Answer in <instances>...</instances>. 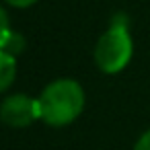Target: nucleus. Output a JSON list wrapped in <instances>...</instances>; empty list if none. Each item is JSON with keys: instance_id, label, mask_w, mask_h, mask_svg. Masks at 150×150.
Returning a JSON list of instances; mask_svg holds the SVG:
<instances>
[{"instance_id": "8", "label": "nucleus", "mask_w": 150, "mask_h": 150, "mask_svg": "<svg viewBox=\"0 0 150 150\" xmlns=\"http://www.w3.org/2000/svg\"><path fill=\"white\" fill-rule=\"evenodd\" d=\"M4 2H8V4L15 6V8H27V6L35 4L37 0H4Z\"/></svg>"}, {"instance_id": "6", "label": "nucleus", "mask_w": 150, "mask_h": 150, "mask_svg": "<svg viewBox=\"0 0 150 150\" xmlns=\"http://www.w3.org/2000/svg\"><path fill=\"white\" fill-rule=\"evenodd\" d=\"M11 33V27H8V17H6V11L0 6V47H2L4 39L8 37Z\"/></svg>"}, {"instance_id": "3", "label": "nucleus", "mask_w": 150, "mask_h": 150, "mask_svg": "<svg viewBox=\"0 0 150 150\" xmlns=\"http://www.w3.org/2000/svg\"><path fill=\"white\" fill-rule=\"evenodd\" d=\"M0 119L11 127H27L39 119V103L27 95H11L0 105Z\"/></svg>"}, {"instance_id": "5", "label": "nucleus", "mask_w": 150, "mask_h": 150, "mask_svg": "<svg viewBox=\"0 0 150 150\" xmlns=\"http://www.w3.org/2000/svg\"><path fill=\"white\" fill-rule=\"evenodd\" d=\"M0 50L17 58V56H19V54L25 50V37H23L21 33L11 31V33H8V37L4 39V43H2V47H0Z\"/></svg>"}, {"instance_id": "7", "label": "nucleus", "mask_w": 150, "mask_h": 150, "mask_svg": "<svg viewBox=\"0 0 150 150\" xmlns=\"http://www.w3.org/2000/svg\"><path fill=\"white\" fill-rule=\"evenodd\" d=\"M134 150H150V129H148L146 134H142V136H140V140L136 142Z\"/></svg>"}, {"instance_id": "2", "label": "nucleus", "mask_w": 150, "mask_h": 150, "mask_svg": "<svg viewBox=\"0 0 150 150\" xmlns=\"http://www.w3.org/2000/svg\"><path fill=\"white\" fill-rule=\"evenodd\" d=\"M134 54V43L127 31V21L123 17H113L109 29L101 35L95 47V62L105 74L121 72Z\"/></svg>"}, {"instance_id": "4", "label": "nucleus", "mask_w": 150, "mask_h": 150, "mask_svg": "<svg viewBox=\"0 0 150 150\" xmlns=\"http://www.w3.org/2000/svg\"><path fill=\"white\" fill-rule=\"evenodd\" d=\"M17 76V60L15 56L0 50V93H4Z\"/></svg>"}, {"instance_id": "1", "label": "nucleus", "mask_w": 150, "mask_h": 150, "mask_svg": "<svg viewBox=\"0 0 150 150\" xmlns=\"http://www.w3.org/2000/svg\"><path fill=\"white\" fill-rule=\"evenodd\" d=\"M39 103V119L54 127H62L72 123L82 107H84V91L72 78L54 80L43 88L37 99Z\"/></svg>"}]
</instances>
